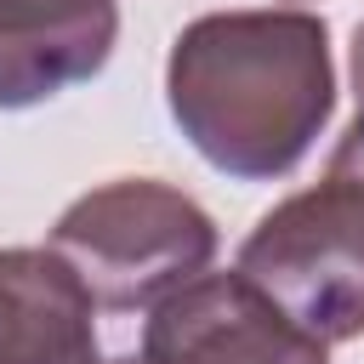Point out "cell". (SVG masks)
<instances>
[{
	"label": "cell",
	"mask_w": 364,
	"mask_h": 364,
	"mask_svg": "<svg viewBox=\"0 0 364 364\" xmlns=\"http://www.w3.org/2000/svg\"><path fill=\"white\" fill-rule=\"evenodd\" d=\"M165 102L205 165L279 182L336 108L330 28L313 11H210L171 40Z\"/></svg>",
	"instance_id": "obj_1"
},
{
	"label": "cell",
	"mask_w": 364,
	"mask_h": 364,
	"mask_svg": "<svg viewBox=\"0 0 364 364\" xmlns=\"http://www.w3.org/2000/svg\"><path fill=\"white\" fill-rule=\"evenodd\" d=\"M51 250L74 267L108 313H136L188 284L216 256V222L199 199L154 176H119L80 193L57 228Z\"/></svg>",
	"instance_id": "obj_2"
},
{
	"label": "cell",
	"mask_w": 364,
	"mask_h": 364,
	"mask_svg": "<svg viewBox=\"0 0 364 364\" xmlns=\"http://www.w3.org/2000/svg\"><path fill=\"white\" fill-rule=\"evenodd\" d=\"M324 347L364 336V188L324 176L279 199L233 262Z\"/></svg>",
	"instance_id": "obj_3"
},
{
	"label": "cell",
	"mask_w": 364,
	"mask_h": 364,
	"mask_svg": "<svg viewBox=\"0 0 364 364\" xmlns=\"http://www.w3.org/2000/svg\"><path fill=\"white\" fill-rule=\"evenodd\" d=\"M136 364H330V347L239 267H205L148 307Z\"/></svg>",
	"instance_id": "obj_4"
},
{
	"label": "cell",
	"mask_w": 364,
	"mask_h": 364,
	"mask_svg": "<svg viewBox=\"0 0 364 364\" xmlns=\"http://www.w3.org/2000/svg\"><path fill=\"white\" fill-rule=\"evenodd\" d=\"M114 0H0V108H34L114 57Z\"/></svg>",
	"instance_id": "obj_5"
},
{
	"label": "cell",
	"mask_w": 364,
	"mask_h": 364,
	"mask_svg": "<svg viewBox=\"0 0 364 364\" xmlns=\"http://www.w3.org/2000/svg\"><path fill=\"white\" fill-rule=\"evenodd\" d=\"M0 364H108L97 301L51 245L0 250Z\"/></svg>",
	"instance_id": "obj_6"
},
{
	"label": "cell",
	"mask_w": 364,
	"mask_h": 364,
	"mask_svg": "<svg viewBox=\"0 0 364 364\" xmlns=\"http://www.w3.org/2000/svg\"><path fill=\"white\" fill-rule=\"evenodd\" d=\"M324 176H341V182H358V188H364V97H358V114H353V125L341 131Z\"/></svg>",
	"instance_id": "obj_7"
},
{
	"label": "cell",
	"mask_w": 364,
	"mask_h": 364,
	"mask_svg": "<svg viewBox=\"0 0 364 364\" xmlns=\"http://www.w3.org/2000/svg\"><path fill=\"white\" fill-rule=\"evenodd\" d=\"M353 85H358V97H364V23L353 28Z\"/></svg>",
	"instance_id": "obj_8"
},
{
	"label": "cell",
	"mask_w": 364,
	"mask_h": 364,
	"mask_svg": "<svg viewBox=\"0 0 364 364\" xmlns=\"http://www.w3.org/2000/svg\"><path fill=\"white\" fill-rule=\"evenodd\" d=\"M108 364H136V353H131V358H108Z\"/></svg>",
	"instance_id": "obj_9"
}]
</instances>
